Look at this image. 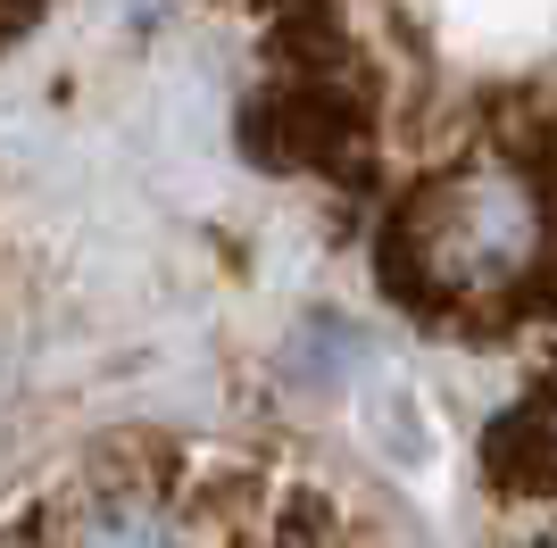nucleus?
I'll list each match as a JSON object with an SVG mask.
<instances>
[{"mask_svg": "<svg viewBox=\"0 0 557 548\" xmlns=\"http://www.w3.org/2000/svg\"><path fill=\"white\" fill-rule=\"evenodd\" d=\"M242 150L258 166H275V175H317L333 191L367 200L383 183V91H374V67L358 59L342 75H275L242 109Z\"/></svg>", "mask_w": 557, "mask_h": 548, "instance_id": "nucleus-1", "label": "nucleus"}, {"mask_svg": "<svg viewBox=\"0 0 557 548\" xmlns=\"http://www.w3.org/2000/svg\"><path fill=\"white\" fill-rule=\"evenodd\" d=\"M0 548H59V532H50V524H25V532H9Z\"/></svg>", "mask_w": 557, "mask_h": 548, "instance_id": "nucleus-3", "label": "nucleus"}, {"mask_svg": "<svg viewBox=\"0 0 557 548\" xmlns=\"http://www.w3.org/2000/svg\"><path fill=\"white\" fill-rule=\"evenodd\" d=\"M483 482L508 507H557V399L549 383L516 390L483 424Z\"/></svg>", "mask_w": 557, "mask_h": 548, "instance_id": "nucleus-2", "label": "nucleus"}, {"mask_svg": "<svg viewBox=\"0 0 557 548\" xmlns=\"http://www.w3.org/2000/svg\"><path fill=\"white\" fill-rule=\"evenodd\" d=\"M25 25H34V17H0V42H17V34H25Z\"/></svg>", "mask_w": 557, "mask_h": 548, "instance_id": "nucleus-4", "label": "nucleus"}]
</instances>
